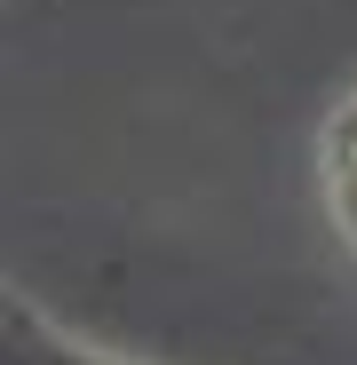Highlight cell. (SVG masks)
Masks as SVG:
<instances>
[{"instance_id":"2","label":"cell","mask_w":357,"mask_h":365,"mask_svg":"<svg viewBox=\"0 0 357 365\" xmlns=\"http://www.w3.org/2000/svg\"><path fill=\"white\" fill-rule=\"evenodd\" d=\"M310 191H318V215L333 230V247L357 262V80L310 128Z\"/></svg>"},{"instance_id":"1","label":"cell","mask_w":357,"mask_h":365,"mask_svg":"<svg viewBox=\"0 0 357 365\" xmlns=\"http://www.w3.org/2000/svg\"><path fill=\"white\" fill-rule=\"evenodd\" d=\"M0 365H159V357L103 341L95 326H72L32 286H9V302H0Z\"/></svg>"}]
</instances>
